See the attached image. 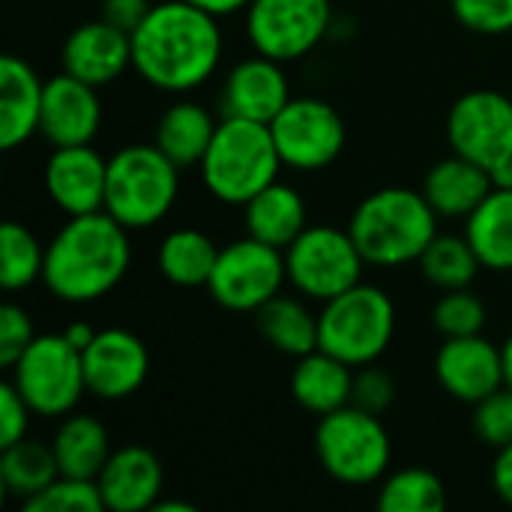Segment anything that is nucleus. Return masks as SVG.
<instances>
[{
  "label": "nucleus",
  "mask_w": 512,
  "mask_h": 512,
  "mask_svg": "<svg viewBox=\"0 0 512 512\" xmlns=\"http://www.w3.org/2000/svg\"><path fill=\"white\" fill-rule=\"evenodd\" d=\"M222 60L219 18L189 0L153 3L132 30V69L162 93H189L213 78Z\"/></svg>",
  "instance_id": "obj_1"
},
{
  "label": "nucleus",
  "mask_w": 512,
  "mask_h": 512,
  "mask_svg": "<svg viewBox=\"0 0 512 512\" xmlns=\"http://www.w3.org/2000/svg\"><path fill=\"white\" fill-rule=\"evenodd\" d=\"M132 264L129 228L96 210L69 216L45 249V288L63 303H93L114 291Z\"/></svg>",
  "instance_id": "obj_2"
},
{
  "label": "nucleus",
  "mask_w": 512,
  "mask_h": 512,
  "mask_svg": "<svg viewBox=\"0 0 512 512\" xmlns=\"http://www.w3.org/2000/svg\"><path fill=\"white\" fill-rule=\"evenodd\" d=\"M348 231L366 264L402 267L420 261L426 246L438 237V213L423 192L387 186L357 204Z\"/></svg>",
  "instance_id": "obj_3"
},
{
  "label": "nucleus",
  "mask_w": 512,
  "mask_h": 512,
  "mask_svg": "<svg viewBox=\"0 0 512 512\" xmlns=\"http://www.w3.org/2000/svg\"><path fill=\"white\" fill-rule=\"evenodd\" d=\"M198 168L207 192L216 201L243 207L261 189L276 183L282 168L270 123L222 117Z\"/></svg>",
  "instance_id": "obj_4"
},
{
  "label": "nucleus",
  "mask_w": 512,
  "mask_h": 512,
  "mask_svg": "<svg viewBox=\"0 0 512 512\" xmlns=\"http://www.w3.org/2000/svg\"><path fill=\"white\" fill-rule=\"evenodd\" d=\"M180 192V165L156 144H129L108 159L105 213L123 228L141 231L159 225Z\"/></svg>",
  "instance_id": "obj_5"
},
{
  "label": "nucleus",
  "mask_w": 512,
  "mask_h": 512,
  "mask_svg": "<svg viewBox=\"0 0 512 512\" xmlns=\"http://www.w3.org/2000/svg\"><path fill=\"white\" fill-rule=\"evenodd\" d=\"M396 333V306L378 285L357 282L318 312V348L351 369L378 363Z\"/></svg>",
  "instance_id": "obj_6"
},
{
  "label": "nucleus",
  "mask_w": 512,
  "mask_h": 512,
  "mask_svg": "<svg viewBox=\"0 0 512 512\" xmlns=\"http://www.w3.org/2000/svg\"><path fill=\"white\" fill-rule=\"evenodd\" d=\"M315 453L333 480L345 486H369L384 480L393 447L378 414L345 405L318 420Z\"/></svg>",
  "instance_id": "obj_7"
},
{
  "label": "nucleus",
  "mask_w": 512,
  "mask_h": 512,
  "mask_svg": "<svg viewBox=\"0 0 512 512\" xmlns=\"http://www.w3.org/2000/svg\"><path fill=\"white\" fill-rule=\"evenodd\" d=\"M9 381L36 417H66L87 393L81 351L63 336H36L9 369Z\"/></svg>",
  "instance_id": "obj_8"
},
{
  "label": "nucleus",
  "mask_w": 512,
  "mask_h": 512,
  "mask_svg": "<svg viewBox=\"0 0 512 512\" xmlns=\"http://www.w3.org/2000/svg\"><path fill=\"white\" fill-rule=\"evenodd\" d=\"M285 267L297 294L327 303L363 282L366 258L357 249L351 231L333 225H309L285 249Z\"/></svg>",
  "instance_id": "obj_9"
},
{
  "label": "nucleus",
  "mask_w": 512,
  "mask_h": 512,
  "mask_svg": "<svg viewBox=\"0 0 512 512\" xmlns=\"http://www.w3.org/2000/svg\"><path fill=\"white\" fill-rule=\"evenodd\" d=\"M285 282V249H276L246 234L243 240H234L219 249L207 291L222 309L258 312L267 300L282 294Z\"/></svg>",
  "instance_id": "obj_10"
},
{
  "label": "nucleus",
  "mask_w": 512,
  "mask_h": 512,
  "mask_svg": "<svg viewBox=\"0 0 512 512\" xmlns=\"http://www.w3.org/2000/svg\"><path fill=\"white\" fill-rule=\"evenodd\" d=\"M330 0H252L246 6V33L255 54L291 63L306 57L330 33Z\"/></svg>",
  "instance_id": "obj_11"
},
{
  "label": "nucleus",
  "mask_w": 512,
  "mask_h": 512,
  "mask_svg": "<svg viewBox=\"0 0 512 512\" xmlns=\"http://www.w3.org/2000/svg\"><path fill=\"white\" fill-rule=\"evenodd\" d=\"M270 132L282 165L297 171H321L345 150V120L339 111L315 96H291L270 120Z\"/></svg>",
  "instance_id": "obj_12"
},
{
  "label": "nucleus",
  "mask_w": 512,
  "mask_h": 512,
  "mask_svg": "<svg viewBox=\"0 0 512 512\" xmlns=\"http://www.w3.org/2000/svg\"><path fill=\"white\" fill-rule=\"evenodd\" d=\"M447 141L453 153L495 171L512 159V96L498 90H471L447 114Z\"/></svg>",
  "instance_id": "obj_13"
},
{
  "label": "nucleus",
  "mask_w": 512,
  "mask_h": 512,
  "mask_svg": "<svg viewBox=\"0 0 512 512\" xmlns=\"http://www.w3.org/2000/svg\"><path fill=\"white\" fill-rule=\"evenodd\" d=\"M87 393L102 402H120L138 393L150 375L147 345L120 327L99 330L96 339L81 351Z\"/></svg>",
  "instance_id": "obj_14"
},
{
  "label": "nucleus",
  "mask_w": 512,
  "mask_h": 512,
  "mask_svg": "<svg viewBox=\"0 0 512 512\" xmlns=\"http://www.w3.org/2000/svg\"><path fill=\"white\" fill-rule=\"evenodd\" d=\"M435 378L453 399L477 405L507 384L504 348L489 342L483 333L444 339L435 354Z\"/></svg>",
  "instance_id": "obj_15"
},
{
  "label": "nucleus",
  "mask_w": 512,
  "mask_h": 512,
  "mask_svg": "<svg viewBox=\"0 0 512 512\" xmlns=\"http://www.w3.org/2000/svg\"><path fill=\"white\" fill-rule=\"evenodd\" d=\"M102 126V99L99 87L60 72L45 81L39 135L54 147L90 144Z\"/></svg>",
  "instance_id": "obj_16"
},
{
  "label": "nucleus",
  "mask_w": 512,
  "mask_h": 512,
  "mask_svg": "<svg viewBox=\"0 0 512 512\" xmlns=\"http://www.w3.org/2000/svg\"><path fill=\"white\" fill-rule=\"evenodd\" d=\"M108 159L90 144L54 147L45 162V192L66 216H84L105 207Z\"/></svg>",
  "instance_id": "obj_17"
},
{
  "label": "nucleus",
  "mask_w": 512,
  "mask_h": 512,
  "mask_svg": "<svg viewBox=\"0 0 512 512\" xmlns=\"http://www.w3.org/2000/svg\"><path fill=\"white\" fill-rule=\"evenodd\" d=\"M63 72L93 84L108 87L126 69H132V36L105 18L78 24L60 51Z\"/></svg>",
  "instance_id": "obj_18"
},
{
  "label": "nucleus",
  "mask_w": 512,
  "mask_h": 512,
  "mask_svg": "<svg viewBox=\"0 0 512 512\" xmlns=\"http://www.w3.org/2000/svg\"><path fill=\"white\" fill-rule=\"evenodd\" d=\"M291 99L288 75L279 60L255 54L240 60L222 84V117L270 123Z\"/></svg>",
  "instance_id": "obj_19"
},
{
  "label": "nucleus",
  "mask_w": 512,
  "mask_h": 512,
  "mask_svg": "<svg viewBox=\"0 0 512 512\" xmlns=\"http://www.w3.org/2000/svg\"><path fill=\"white\" fill-rule=\"evenodd\" d=\"M162 462L147 447H120L108 456L96 477L102 504L111 512L153 510L162 495Z\"/></svg>",
  "instance_id": "obj_20"
},
{
  "label": "nucleus",
  "mask_w": 512,
  "mask_h": 512,
  "mask_svg": "<svg viewBox=\"0 0 512 512\" xmlns=\"http://www.w3.org/2000/svg\"><path fill=\"white\" fill-rule=\"evenodd\" d=\"M45 81L15 54L0 60V147L15 150L39 135Z\"/></svg>",
  "instance_id": "obj_21"
},
{
  "label": "nucleus",
  "mask_w": 512,
  "mask_h": 512,
  "mask_svg": "<svg viewBox=\"0 0 512 512\" xmlns=\"http://www.w3.org/2000/svg\"><path fill=\"white\" fill-rule=\"evenodd\" d=\"M492 189H495L492 171H486L483 165L453 153V156H447L429 168L420 192L426 195V201L432 204V210L438 216L468 219L486 201V195Z\"/></svg>",
  "instance_id": "obj_22"
},
{
  "label": "nucleus",
  "mask_w": 512,
  "mask_h": 512,
  "mask_svg": "<svg viewBox=\"0 0 512 512\" xmlns=\"http://www.w3.org/2000/svg\"><path fill=\"white\" fill-rule=\"evenodd\" d=\"M351 393L354 372L348 363L321 348L306 357H297V366L291 372V396L303 411L324 417L336 408L351 405Z\"/></svg>",
  "instance_id": "obj_23"
},
{
  "label": "nucleus",
  "mask_w": 512,
  "mask_h": 512,
  "mask_svg": "<svg viewBox=\"0 0 512 512\" xmlns=\"http://www.w3.org/2000/svg\"><path fill=\"white\" fill-rule=\"evenodd\" d=\"M243 216H246V234L276 249H288L309 228L303 195L279 180L261 189L252 201H246Z\"/></svg>",
  "instance_id": "obj_24"
},
{
  "label": "nucleus",
  "mask_w": 512,
  "mask_h": 512,
  "mask_svg": "<svg viewBox=\"0 0 512 512\" xmlns=\"http://www.w3.org/2000/svg\"><path fill=\"white\" fill-rule=\"evenodd\" d=\"M57 468L63 477L96 480L111 456L105 426L90 414H66L51 441Z\"/></svg>",
  "instance_id": "obj_25"
},
{
  "label": "nucleus",
  "mask_w": 512,
  "mask_h": 512,
  "mask_svg": "<svg viewBox=\"0 0 512 512\" xmlns=\"http://www.w3.org/2000/svg\"><path fill=\"white\" fill-rule=\"evenodd\" d=\"M216 120L201 102H174L156 123V147L177 162L180 168L201 165L213 135H216Z\"/></svg>",
  "instance_id": "obj_26"
},
{
  "label": "nucleus",
  "mask_w": 512,
  "mask_h": 512,
  "mask_svg": "<svg viewBox=\"0 0 512 512\" xmlns=\"http://www.w3.org/2000/svg\"><path fill=\"white\" fill-rule=\"evenodd\" d=\"M465 237L486 270H512V189H492L465 219Z\"/></svg>",
  "instance_id": "obj_27"
},
{
  "label": "nucleus",
  "mask_w": 512,
  "mask_h": 512,
  "mask_svg": "<svg viewBox=\"0 0 512 512\" xmlns=\"http://www.w3.org/2000/svg\"><path fill=\"white\" fill-rule=\"evenodd\" d=\"M261 336L285 357H306L318 351V315L297 297L276 294L255 312Z\"/></svg>",
  "instance_id": "obj_28"
},
{
  "label": "nucleus",
  "mask_w": 512,
  "mask_h": 512,
  "mask_svg": "<svg viewBox=\"0 0 512 512\" xmlns=\"http://www.w3.org/2000/svg\"><path fill=\"white\" fill-rule=\"evenodd\" d=\"M219 258V246L198 228L171 231L156 252L159 273L180 288H207L213 267Z\"/></svg>",
  "instance_id": "obj_29"
},
{
  "label": "nucleus",
  "mask_w": 512,
  "mask_h": 512,
  "mask_svg": "<svg viewBox=\"0 0 512 512\" xmlns=\"http://www.w3.org/2000/svg\"><path fill=\"white\" fill-rule=\"evenodd\" d=\"M60 477L57 459L51 444H39V441H15L9 447H3L0 456V483L6 489L9 498H18L21 504L33 495H39L45 486H51Z\"/></svg>",
  "instance_id": "obj_30"
},
{
  "label": "nucleus",
  "mask_w": 512,
  "mask_h": 512,
  "mask_svg": "<svg viewBox=\"0 0 512 512\" xmlns=\"http://www.w3.org/2000/svg\"><path fill=\"white\" fill-rule=\"evenodd\" d=\"M420 270L423 279L432 282L441 291H456V288H468L477 273H480V258L474 252V246L468 243V237H456V234H438L426 252L420 255Z\"/></svg>",
  "instance_id": "obj_31"
},
{
  "label": "nucleus",
  "mask_w": 512,
  "mask_h": 512,
  "mask_svg": "<svg viewBox=\"0 0 512 512\" xmlns=\"http://www.w3.org/2000/svg\"><path fill=\"white\" fill-rule=\"evenodd\" d=\"M447 507L444 483L426 468H402L381 480V512H441Z\"/></svg>",
  "instance_id": "obj_32"
},
{
  "label": "nucleus",
  "mask_w": 512,
  "mask_h": 512,
  "mask_svg": "<svg viewBox=\"0 0 512 512\" xmlns=\"http://www.w3.org/2000/svg\"><path fill=\"white\" fill-rule=\"evenodd\" d=\"M45 270V249L27 225L6 222L0 228V285L6 291H24Z\"/></svg>",
  "instance_id": "obj_33"
},
{
  "label": "nucleus",
  "mask_w": 512,
  "mask_h": 512,
  "mask_svg": "<svg viewBox=\"0 0 512 512\" xmlns=\"http://www.w3.org/2000/svg\"><path fill=\"white\" fill-rule=\"evenodd\" d=\"M27 512H102V492L96 480H78V477H57L51 486H45L39 495L27 498L21 504Z\"/></svg>",
  "instance_id": "obj_34"
},
{
  "label": "nucleus",
  "mask_w": 512,
  "mask_h": 512,
  "mask_svg": "<svg viewBox=\"0 0 512 512\" xmlns=\"http://www.w3.org/2000/svg\"><path fill=\"white\" fill-rule=\"evenodd\" d=\"M432 321L435 330L444 339H459V336H477L486 327V306L483 300L468 291V288H456V291H444V297L435 303L432 309Z\"/></svg>",
  "instance_id": "obj_35"
},
{
  "label": "nucleus",
  "mask_w": 512,
  "mask_h": 512,
  "mask_svg": "<svg viewBox=\"0 0 512 512\" xmlns=\"http://www.w3.org/2000/svg\"><path fill=\"white\" fill-rule=\"evenodd\" d=\"M474 432L483 444L504 450L512 444V387H501L474 405Z\"/></svg>",
  "instance_id": "obj_36"
},
{
  "label": "nucleus",
  "mask_w": 512,
  "mask_h": 512,
  "mask_svg": "<svg viewBox=\"0 0 512 512\" xmlns=\"http://www.w3.org/2000/svg\"><path fill=\"white\" fill-rule=\"evenodd\" d=\"M453 15L474 33L501 36L512 30V0H450Z\"/></svg>",
  "instance_id": "obj_37"
},
{
  "label": "nucleus",
  "mask_w": 512,
  "mask_h": 512,
  "mask_svg": "<svg viewBox=\"0 0 512 512\" xmlns=\"http://www.w3.org/2000/svg\"><path fill=\"white\" fill-rule=\"evenodd\" d=\"M33 339H36V333H33L30 315L21 306L6 303L0 309V366L3 369H12L15 360L27 351V345Z\"/></svg>",
  "instance_id": "obj_38"
},
{
  "label": "nucleus",
  "mask_w": 512,
  "mask_h": 512,
  "mask_svg": "<svg viewBox=\"0 0 512 512\" xmlns=\"http://www.w3.org/2000/svg\"><path fill=\"white\" fill-rule=\"evenodd\" d=\"M396 399V384L393 378L378 369L375 363L363 366L357 375H354V393H351V405L363 408V411H372V414H384Z\"/></svg>",
  "instance_id": "obj_39"
},
{
  "label": "nucleus",
  "mask_w": 512,
  "mask_h": 512,
  "mask_svg": "<svg viewBox=\"0 0 512 512\" xmlns=\"http://www.w3.org/2000/svg\"><path fill=\"white\" fill-rule=\"evenodd\" d=\"M30 405L24 402V396L15 390L12 381L0 384V447H9L21 438H27V426H30Z\"/></svg>",
  "instance_id": "obj_40"
},
{
  "label": "nucleus",
  "mask_w": 512,
  "mask_h": 512,
  "mask_svg": "<svg viewBox=\"0 0 512 512\" xmlns=\"http://www.w3.org/2000/svg\"><path fill=\"white\" fill-rule=\"evenodd\" d=\"M150 9H153L150 0H102V18L111 21L114 27L126 30L129 36L147 18Z\"/></svg>",
  "instance_id": "obj_41"
},
{
  "label": "nucleus",
  "mask_w": 512,
  "mask_h": 512,
  "mask_svg": "<svg viewBox=\"0 0 512 512\" xmlns=\"http://www.w3.org/2000/svg\"><path fill=\"white\" fill-rule=\"evenodd\" d=\"M492 486H495L498 498L512 507V444L498 450V459H495V468H492Z\"/></svg>",
  "instance_id": "obj_42"
},
{
  "label": "nucleus",
  "mask_w": 512,
  "mask_h": 512,
  "mask_svg": "<svg viewBox=\"0 0 512 512\" xmlns=\"http://www.w3.org/2000/svg\"><path fill=\"white\" fill-rule=\"evenodd\" d=\"M189 3H195V6H201V9H207V12H210V15H216V18H225V15H234V12L246 9L252 0H189Z\"/></svg>",
  "instance_id": "obj_43"
},
{
  "label": "nucleus",
  "mask_w": 512,
  "mask_h": 512,
  "mask_svg": "<svg viewBox=\"0 0 512 512\" xmlns=\"http://www.w3.org/2000/svg\"><path fill=\"white\" fill-rule=\"evenodd\" d=\"M96 333H99V330H96V327H90L87 321H72V324L63 330V336H66L78 351H84V348L96 339Z\"/></svg>",
  "instance_id": "obj_44"
},
{
  "label": "nucleus",
  "mask_w": 512,
  "mask_h": 512,
  "mask_svg": "<svg viewBox=\"0 0 512 512\" xmlns=\"http://www.w3.org/2000/svg\"><path fill=\"white\" fill-rule=\"evenodd\" d=\"M492 183H495L498 189H512V159H507L504 165H498V168L492 171Z\"/></svg>",
  "instance_id": "obj_45"
},
{
  "label": "nucleus",
  "mask_w": 512,
  "mask_h": 512,
  "mask_svg": "<svg viewBox=\"0 0 512 512\" xmlns=\"http://www.w3.org/2000/svg\"><path fill=\"white\" fill-rule=\"evenodd\" d=\"M153 512H195V504H186V501H159Z\"/></svg>",
  "instance_id": "obj_46"
},
{
  "label": "nucleus",
  "mask_w": 512,
  "mask_h": 512,
  "mask_svg": "<svg viewBox=\"0 0 512 512\" xmlns=\"http://www.w3.org/2000/svg\"><path fill=\"white\" fill-rule=\"evenodd\" d=\"M504 378H507V387H512V336L504 342Z\"/></svg>",
  "instance_id": "obj_47"
}]
</instances>
